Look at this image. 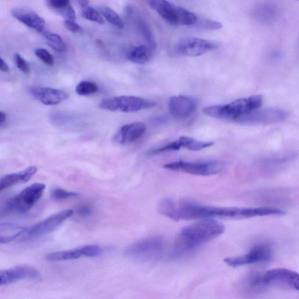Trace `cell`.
I'll list each match as a JSON object with an SVG mask.
<instances>
[{
    "instance_id": "52a82bcc",
    "label": "cell",
    "mask_w": 299,
    "mask_h": 299,
    "mask_svg": "<svg viewBox=\"0 0 299 299\" xmlns=\"http://www.w3.org/2000/svg\"><path fill=\"white\" fill-rule=\"evenodd\" d=\"M167 170L183 172L195 176H209L217 174L222 170L224 164L219 161L189 162L178 161L164 165Z\"/></svg>"
},
{
    "instance_id": "836d02e7",
    "label": "cell",
    "mask_w": 299,
    "mask_h": 299,
    "mask_svg": "<svg viewBox=\"0 0 299 299\" xmlns=\"http://www.w3.org/2000/svg\"><path fill=\"white\" fill-rule=\"evenodd\" d=\"M47 3L51 8L60 11V13L71 5L68 0H49Z\"/></svg>"
},
{
    "instance_id": "d4e9b609",
    "label": "cell",
    "mask_w": 299,
    "mask_h": 299,
    "mask_svg": "<svg viewBox=\"0 0 299 299\" xmlns=\"http://www.w3.org/2000/svg\"><path fill=\"white\" fill-rule=\"evenodd\" d=\"M177 141L179 143L181 148L186 149L188 150L193 151L201 150L211 147L214 145V143L212 142L199 141L187 136L180 137Z\"/></svg>"
},
{
    "instance_id": "7a4b0ae2",
    "label": "cell",
    "mask_w": 299,
    "mask_h": 299,
    "mask_svg": "<svg viewBox=\"0 0 299 299\" xmlns=\"http://www.w3.org/2000/svg\"><path fill=\"white\" fill-rule=\"evenodd\" d=\"M225 227L214 219H203L183 228L176 243L177 254H182L195 249L215 239L224 233Z\"/></svg>"
},
{
    "instance_id": "83f0119b",
    "label": "cell",
    "mask_w": 299,
    "mask_h": 299,
    "mask_svg": "<svg viewBox=\"0 0 299 299\" xmlns=\"http://www.w3.org/2000/svg\"><path fill=\"white\" fill-rule=\"evenodd\" d=\"M98 11L113 26L119 29L123 28L124 24L121 18L112 8L108 7L107 5H101L98 7Z\"/></svg>"
},
{
    "instance_id": "8d00e7d4",
    "label": "cell",
    "mask_w": 299,
    "mask_h": 299,
    "mask_svg": "<svg viewBox=\"0 0 299 299\" xmlns=\"http://www.w3.org/2000/svg\"><path fill=\"white\" fill-rule=\"evenodd\" d=\"M64 25L68 30L72 33H81L82 31V27L75 22V21L65 20Z\"/></svg>"
},
{
    "instance_id": "1f68e13d",
    "label": "cell",
    "mask_w": 299,
    "mask_h": 299,
    "mask_svg": "<svg viewBox=\"0 0 299 299\" xmlns=\"http://www.w3.org/2000/svg\"><path fill=\"white\" fill-rule=\"evenodd\" d=\"M36 55L37 57L42 60V61L45 63V64L49 66H52L55 63V60H54L53 57L52 55L44 49L39 48L36 50Z\"/></svg>"
},
{
    "instance_id": "3957f363",
    "label": "cell",
    "mask_w": 299,
    "mask_h": 299,
    "mask_svg": "<svg viewBox=\"0 0 299 299\" xmlns=\"http://www.w3.org/2000/svg\"><path fill=\"white\" fill-rule=\"evenodd\" d=\"M262 95H254L227 104L206 107L203 113L215 118L237 122L247 114L259 109L262 106Z\"/></svg>"
},
{
    "instance_id": "e0dca14e",
    "label": "cell",
    "mask_w": 299,
    "mask_h": 299,
    "mask_svg": "<svg viewBox=\"0 0 299 299\" xmlns=\"http://www.w3.org/2000/svg\"><path fill=\"white\" fill-rule=\"evenodd\" d=\"M146 126L142 122H134L124 125L114 136V141L119 144H127L137 141L144 135Z\"/></svg>"
},
{
    "instance_id": "30bf717a",
    "label": "cell",
    "mask_w": 299,
    "mask_h": 299,
    "mask_svg": "<svg viewBox=\"0 0 299 299\" xmlns=\"http://www.w3.org/2000/svg\"><path fill=\"white\" fill-rule=\"evenodd\" d=\"M272 257L271 248L267 244H259L250 250L245 255L226 258L224 262L227 265L238 267L259 262H268Z\"/></svg>"
},
{
    "instance_id": "2e32d148",
    "label": "cell",
    "mask_w": 299,
    "mask_h": 299,
    "mask_svg": "<svg viewBox=\"0 0 299 299\" xmlns=\"http://www.w3.org/2000/svg\"><path fill=\"white\" fill-rule=\"evenodd\" d=\"M196 103L191 98L186 96H174L168 102V109L172 116L177 118H186L195 112Z\"/></svg>"
},
{
    "instance_id": "4316f807",
    "label": "cell",
    "mask_w": 299,
    "mask_h": 299,
    "mask_svg": "<svg viewBox=\"0 0 299 299\" xmlns=\"http://www.w3.org/2000/svg\"><path fill=\"white\" fill-rule=\"evenodd\" d=\"M42 33L47 44L56 52H65L68 50V47H67L64 40L59 35L45 31H44Z\"/></svg>"
},
{
    "instance_id": "f546056e",
    "label": "cell",
    "mask_w": 299,
    "mask_h": 299,
    "mask_svg": "<svg viewBox=\"0 0 299 299\" xmlns=\"http://www.w3.org/2000/svg\"><path fill=\"white\" fill-rule=\"evenodd\" d=\"M82 17L86 20L97 22L98 24H104V20L103 16L100 14V12L95 8L89 7H86L82 8Z\"/></svg>"
},
{
    "instance_id": "60d3db41",
    "label": "cell",
    "mask_w": 299,
    "mask_h": 299,
    "mask_svg": "<svg viewBox=\"0 0 299 299\" xmlns=\"http://www.w3.org/2000/svg\"><path fill=\"white\" fill-rule=\"evenodd\" d=\"M77 2L82 8L87 7V6H88V5L89 1H86V0H79V1H78Z\"/></svg>"
},
{
    "instance_id": "ab89813d",
    "label": "cell",
    "mask_w": 299,
    "mask_h": 299,
    "mask_svg": "<svg viewBox=\"0 0 299 299\" xmlns=\"http://www.w3.org/2000/svg\"><path fill=\"white\" fill-rule=\"evenodd\" d=\"M0 71L3 72H8L9 68L7 63L0 57Z\"/></svg>"
},
{
    "instance_id": "d6a6232c",
    "label": "cell",
    "mask_w": 299,
    "mask_h": 299,
    "mask_svg": "<svg viewBox=\"0 0 299 299\" xmlns=\"http://www.w3.org/2000/svg\"><path fill=\"white\" fill-rule=\"evenodd\" d=\"M52 198L55 200H63L72 198L78 195L77 193L67 191L63 189L57 188L54 189L51 194Z\"/></svg>"
},
{
    "instance_id": "4fadbf2b",
    "label": "cell",
    "mask_w": 299,
    "mask_h": 299,
    "mask_svg": "<svg viewBox=\"0 0 299 299\" xmlns=\"http://www.w3.org/2000/svg\"><path fill=\"white\" fill-rule=\"evenodd\" d=\"M73 214L72 209H66L57 213L29 228L27 233L29 237H36L52 233Z\"/></svg>"
},
{
    "instance_id": "7c38bea8",
    "label": "cell",
    "mask_w": 299,
    "mask_h": 299,
    "mask_svg": "<svg viewBox=\"0 0 299 299\" xmlns=\"http://www.w3.org/2000/svg\"><path fill=\"white\" fill-rule=\"evenodd\" d=\"M263 284L279 285L299 291V275L297 272L285 268L269 270L263 275Z\"/></svg>"
},
{
    "instance_id": "5b68a950",
    "label": "cell",
    "mask_w": 299,
    "mask_h": 299,
    "mask_svg": "<svg viewBox=\"0 0 299 299\" xmlns=\"http://www.w3.org/2000/svg\"><path fill=\"white\" fill-rule=\"evenodd\" d=\"M45 187L43 184L35 183L25 187L8 200L4 209V214H26L40 199Z\"/></svg>"
},
{
    "instance_id": "ac0fdd59",
    "label": "cell",
    "mask_w": 299,
    "mask_h": 299,
    "mask_svg": "<svg viewBox=\"0 0 299 299\" xmlns=\"http://www.w3.org/2000/svg\"><path fill=\"white\" fill-rule=\"evenodd\" d=\"M12 15L22 24L27 25L38 33H42L45 27V21L31 9L17 8L12 9Z\"/></svg>"
},
{
    "instance_id": "b9f144b4",
    "label": "cell",
    "mask_w": 299,
    "mask_h": 299,
    "mask_svg": "<svg viewBox=\"0 0 299 299\" xmlns=\"http://www.w3.org/2000/svg\"><path fill=\"white\" fill-rule=\"evenodd\" d=\"M6 120V114L0 111V124L4 123Z\"/></svg>"
},
{
    "instance_id": "5bb4252c",
    "label": "cell",
    "mask_w": 299,
    "mask_h": 299,
    "mask_svg": "<svg viewBox=\"0 0 299 299\" xmlns=\"http://www.w3.org/2000/svg\"><path fill=\"white\" fill-rule=\"evenodd\" d=\"M40 278V273L30 266H16L0 270V286L11 284L22 280H38Z\"/></svg>"
},
{
    "instance_id": "4dcf8cb0",
    "label": "cell",
    "mask_w": 299,
    "mask_h": 299,
    "mask_svg": "<svg viewBox=\"0 0 299 299\" xmlns=\"http://www.w3.org/2000/svg\"><path fill=\"white\" fill-rule=\"evenodd\" d=\"M195 26L205 29V30H220L222 27V25L221 22L216 21L207 20V19H200L199 20V18Z\"/></svg>"
},
{
    "instance_id": "8992f818",
    "label": "cell",
    "mask_w": 299,
    "mask_h": 299,
    "mask_svg": "<svg viewBox=\"0 0 299 299\" xmlns=\"http://www.w3.org/2000/svg\"><path fill=\"white\" fill-rule=\"evenodd\" d=\"M156 106L155 102L131 95L106 98L100 102L101 109L125 113L135 112Z\"/></svg>"
},
{
    "instance_id": "ffe728a7",
    "label": "cell",
    "mask_w": 299,
    "mask_h": 299,
    "mask_svg": "<svg viewBox=\"0 0 299 299\" xmlns=\"http://www.w3.org/2000/svg\"><path fill=\"white\" fill-rule=\"evenodd\" d=\"M127 14L133 18L131 20L134 22L135 27L139 33L141 34L143 39L148 42L149 47L154 50L156 45H155L153 35L147 22L143 20L141 14L138 11L133 10L132 8H128L127 9Z\"/></svg>"
},
{
    "instance_id": "603a6c76",
    "label": "cell",
    "mask_w": 299,
    "mask_h": 299,
    "mask_svg": "<svg viewBox=\"0 0 299 299\" xmlns=\"http://www.w3.org/2000/svg\"><path fill=\"white\" fill-rule=\"evenodd\" d=\"M151 47L145 45L133 46L127 52V58L135 64L145 65L150 61L152 55Z\"/></svg>"
},
{
    "instance_id": "7402d4cb",
    "label": "cell",
    "mask_w": 299,
    "mask_h": 299,
    "mask_svg": "<svg viewBox=\"0 0 299 299\" xmlns=\"http://www.w3.org/2000/svg\"><path fill=\"white\" fill-rule=\"evenodd\" d=\"M28 227L12 224H0V243H8L27 233Z\"/></svg>"
},
{
    "instance_id": "74e56055",
    "label": "cell",
    "mask_w": 299,
    "mask_h": 299,
    "mask_svg": "<svg viewBox=\"0 0 299 299\" xmlns=\"http://www.w3.org/2000/svg\"><path fill=\"white\" fill-rule=\"evenodd\" d=\"M93 209L87 205H81L79 206L76 210V213L81 217H88L93 213Z\"/></svg>"
},
{
    "instance_id": "9c48e42d",
    "label": "cell",
    "mask_w": 299,
    "mask_h": 299,
    "mask_svg": "<svg viewBox=\"0 0 299 299\" xmlns=\"http://www.w3.org/2000/svg\"><path fill=\"white\" fill-rule=\"evenodd\" d=\"M164 241L160 236L145 238L130 245L125 250V255L133 258H150L158 255L163 249Z\"/></svg>"
},
{
    "instance_id": "cb8c5ba5",
    "label": "cell",
    "mask_w": 299,
    "mask_h": 299,
    "mask_svg": "<svg viewBox=\"0 0 299 299\" xmlns=\"http://www.w3.org/2000/svg\"><path fill=\"white\" fill-rule=\"evenodd\" d=\"M81 257H85L83 247L74 250L51 253L47 254L46 259L49 262H62L77 260Z\"/></svg>"
},
{
    "instance_id": "44dd1931",
    "label": "cell",
    "mask_w": 299,
    "mask_h": 299,
    "mask_svg": "<svg viewBox=\"0 0 299 299\" xmlns=\"http://www.w3.org/2000/svg\"><path fill=\"white\" fill-rule=\"evenodd\" d=\"M253 14L261 21L272 22L278 18L280 12L279 8L275 4L264 2L256 6Z\"/></svg>"
},
{
    "instance_id": "8fae6325",
    "label": "cell",
    "mask_w": 299,
    "mask_h": 299,
    "mask_svg": "<svg viewBox=\"0 0 299 299\" xmlns=\"http://www.w3.org/2000/svg\"><path fill=\"white\" fill-rule=\"evenodd\" d=\"M288 116V112L284 110L266 108L253 111L241 118L237 123L244 125H269L282 122Z\"/></svg>"
},
{
    "instance_id": "ba28073f",
    "label": "cell",
    "mask_w": 299,
    "mask_h": 299,
    "mask_svg": "<svg viewBox=\"0 0 299 299\" xmlns=\"http://www.w3.org/2000/svg\"><path fill=\"white\" fill-rule=\"evenodd\" d=\"M218 43L199 37L186 38L175 46L178 55L185 56H199L218 49Z\"/></svg>"
},
{
    "instance_id": "277c9868",
    "label": "cell",
    "mask_w": 299,
    "mask_h": 299,
    "mask_svg": "<svg viewBox=\"0 0 299 299\" xmlns=\"http://www.w3.org/2000/svg\"><path fill=\"white\" fill-rule=\"evenodd\" d=\"M150 7L158 12L164 20L172 26L195 25L198 16L180 6L164 0H151L147 2Z\"/></svg>"
},
{
    "instance_id": "9a60e30c",
    "label": "cell",
    "mask_w": 299,
    "mask_h": 299,
    "mask_svg": "<svg viewBox=\"0 0 299 299\" xmlns=\"http://www.w3.org/2000/svg\"><path fill=\"white\" fill-rule=\"evenodd\" d=\"M30 93L46 106H56L69 97V94L64 91L49 87H33L30 88Z\"/></svg>"
},
{
    "instance_id": "f35d334b",
    "label": "cell",
    "mask_w": 299,
    "mask_h": 299,
    "mask_svg": "<svg viewBox=\"0 0 299 299\" xmlns=\"http://www.w3.org/2000/svg\"><path fill=\"white\" fill-rule=\"evenodd\" d=\"M61 14L65 17V20L75 21V12L71 5H69L64 11H62Z\"/></svg>"
},
{
    "instance_id": "d6986e66",
    "label": "cell",
    "mask_w": 299,
    "mask_h": 299,
    "mask_svg": "<svg viewBox=\"0 0 299 299\" xmlns=\"http://www.w3.org/2000/svg\"><path fill=\"white\" fill-rule=\"evenodd\" d=\"M37 172V167L30 166L18 173L6 175L0 179V192L16 184L28 182Z\"/></svg>"
},
{
    "instance_id": "d590c367",
    "label": "cell",
    "mask_w": 299,
    "mask_h": 299,
    "mask_svg": "<svg viewBox=\"0 0 299 299\" xmlns=\"http://www.w3.org/2000/svg\"><path fill=\"white\" fill-rule=\"evenodd\" d=\"M15 60L17 68L20 69L22 72H23L26 75L30 74V68L28 63L26 62V60L24 58H22V56L19 55V54H16L15 55Z\"/></svg>"
},
{
    "instance_id": "484cf974",
    "label": "cell",
    "mask_w": 299,
    "mask_h": 299,
    "mask_svg": "<svg viewBox=\"0 0 299 299\" xmlns=\"http://www.w3.org/2000/svg\"><path fill=\"white\" fill-rule=\"evenodd\" d=\"M157 209L161 214L176 222L180 221L178 210L170 199H162L157 205Z\"/></svg>"
},
{
    "instance_id": "f1b7e54d",
    "label": "cell",
    "mask_w": 299,
    "mask_h": 299,
    "mask_svg": "<svg viewBox=\"0 0 299 299\" xmlns=\"http://www.w3.org/2000/svg\"><path fill=\"white\" fill-rule=\"evenodd\" d=\"M98 90V87L94 82L82 81L78 84L75 88V92L81 96H87L97 93Z\"/></svg>"
},
{
    "instance_id": "e575fe53",
    "label": "cell",
    "mask_w": 299,
    "mask_h": 299,
    "mask_svg": "<svg viewBox=\"0 0 299 299\" xmlns=\"http://www.w3.org/2000/svg\"><path fill=\"white\" fill-rule=\"evenodd\" d=\"M181 149L180 145L178 141L168 143V144L163 146V147L158 148L152 150L151 152L152 154L160 153L165 151H177Z\"/></svg>"
},
{
    "instance_id": "6da1fadb",
    "label": "cell",
    "mask_w": 299,
    "mask_h": 299,
    "mask_svg": "<svg viewBox=\"0 0 299 299\" xmlns=\"http://www.w3.org/2000/svg\"><path fill=\"white\" fill-rule=\"evenodd\" d=\"M178 210L180 220L187 221L211 218L243 219L259 216H282L286 214L281 209L272 208H222L200 205L188 202L181 203Z\"/></svg>"
}]
</instances>
